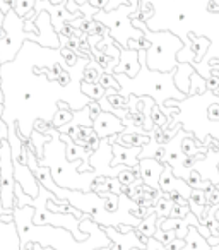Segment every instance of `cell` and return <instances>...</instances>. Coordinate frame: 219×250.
<instances>
[{
    "instance_id": "obj_2",
    "label": "cell",
    "mask_w": 219,
    "mask_h": 250,
    "mask_svg": "<svg viewBox=\"0 0 219 250\" xmlns=\"http://www.w3.org/2000/svg\"><path fill=\"white\" fill-rule=\"evenodd\" d=\"M93 129L100 139H104V137H110V134L115 136V134L125 132V124L117 115L110 113V111H101L96 120L93 122Z\"/></svg>"
},
{
    "instance_id": "obj_17",
    "label": "cell",
    "mask_w": 219,
    "mask_h": 250,
    "mask_svg": "<svg viewBox=\"0 0 219 250\" xmlns=\"http://www.w3.org/2000/svg\"><path fill=\"white\" fill-rule=\"evenodd\" d=\"M52 197H53V195H52ZM52 197L46 201V209H48V211L59 212V214H74L76 218H79V219L82 218V214H80L79 211H76V209H74L67 201H63L62 204H55V202L52 201ZM55 197H57V195H55Z\"/></svg>"
},
{
    "instance_id": "obj_30",
    "label": "cell",
    "mask_w": 219,
    "mask_h": 250,
    "mask_svg": "<svg viewBox=\"0 0 219 250\" xmlns=\"http://www.w3.org/2000/svg\"><path fill=\"white\" fill-rule=\"evenodd\" d=\"M53 81H55L57 84H60V86H69L70 81H72V79H70V74L67 72V70H63V69H62L59 74H57L55 79H53Z\"/></svg>"
},
{
    "instance_id": "obj_49",
    "label": "cell",
    "mask_w": 219,
    "mask_h": 250,
    "mask_svg": "<svg viewBox=\"0 0 219 250\" xmlns=\"http://www.w3.org/2000/svg\"><path fill=\"white\" fill-rule=\"evenodd\" d=\"M0 103H4V91L0 89Z\"/></svg>"
},
{
    "instance_id": "obj_50",
    "label": "cell",
    "mask_w": 219,
    "mask_h": 250,
    "mask_svg": "<svg viewBox=\"0 0 219 250\" xmlns=\"http://www.w3.org/2000/svg\"><path fill=\"white\" fill-rule=\"evenodd\" d=\"M0 184H2V177H0Z\"/></svg>"
},
{
    "instance_id": "obj_14",
    "label": "cell",
    "mask_w": 219,
    "mask_h": 250,
    "mask_svg": "<svg viewBox=\"0 0 219 250\" xmlns=\"http://www.w3.org/2000/svg\"><path fill=\"white\" fill-rule=\"evenodd\" d=\"M50 136H45V134H40V132H33L31 139H29V143H31V149L33 153H35V156L38 158L40 161L43 160V156H45V146L50 143Z\"/></svg>"
},
{
    "instance_id": "obj_19",
    "label": "cell",
    "mask_w": 219,
    "mask_h": 250,
    "mask_svg": "<svg viewBox=\"0 0 219 250\" xmlns=\"http://www.w3.org/2000/svg\"><path fill=\"white\" fill-rule=\"evenodd\" d=\"M156 221H158V216H156V212H153L151 216H147L146 219H142V221L137 225V228L136 229H139L140 233H144L146 236H154L156 235V229H158V225H156Z\"/></svg>"
},
{
    "instance_id": "obj_6",
    "label": "cell",
    "mask_w": 219,
    "mask_h": 250,
    "mask_svg": "<svg viewBox=\"0 0 219 250\" xmlns=\"http://www.w3.org/2000/svg\"><path fill=\"white\" fill-rule=\"evenodd\" d=\"M171 168H173L171 165H166V167H164V171L159 177V188L166 192V194L168 192H178V194H181L185 199H188V195L192 194L190 185H188L187 182L180 180V178L177 180V178L171 175Z\"/></svg>"
},
{
    "instance_id": "obj_25",
    "label": "cell",
    "mask_w": 219,
    "mask_h": 250,
    "mask_svg": "<svg viewBox=\"0 0 219 250\" xmlns=\"http://www.w3.org/2000/svg\"><path fill=\"white\" fill-rule=\"evenodd\" d=\"M181 153H183L185 156H195L197 153H200V151H199L197 147H195L194 137L185 136V139L181 141Z\"/></svg>"
},
{
    "instance_id": "obj_22",
    "label": "cell",
    "mask_w": 219,
    "mask_h": 250,
    "mask_svg": "<svg viewBox=\"0 0 219 250\" xmlns=\"http://www.w3.org/2000/svg\"><path fill=\"white\" fill-rule=\"evenodd\" d=\"M35 5H36V0H16L12 11H14L21 19H24L26 16L35 9Z\"/></svg>"
},
{
    "instance_id": "obj_8",
    "label": "cell",
    "mask_w": 219,
    "mask_h": 250,
    "mask_svg": "<svg viewBox=\"0 0 219 250\" xmlns=\"http://www.w3.org/2000/svg\"><path fill=\"white\" fill-rule=\"evenodd\" d=\"M185 242H187V245L183 247V250H211V245H209L207 240L202 238V235L199 233V229L195 228V226H192V228H188V233L187 236H185Z\"/></svg>"
},
{
    "instance_id": "obj_29",
    "label": "cell",
    "mask_w": 219,
    "mask_h": 250,
    "mask_svg": "<svg viewBox=\"0 0 219 250\" xmlns=\"http://www.w3.org/2000/svg\"><path fill=\"white\" fill-rule=\"evenodd\" d=\"M188 212H190V206L173 204V208H171V218H180V219H185V218H187Z\"/></svg>"
},
{
    "instance_id": "obj_12",
    "label": "cell",
    "mask_w": 219,
    "mask_h": 250,
    "mask_svg": "<svg viewBox=\"0 0 219 250\" xmlns=\"http://www.w3.org/2000/svg\"><path fill=\"white\" fill-rule=\"evenodd\" d=\"M188 38L192 40V53L195 55V62H202V57L205 55L211 42L205 36H195L194 33H188Z\"/></svg>"
},
{
    "instance_id": "obj_44",
    "label": "cell",
    "mask_w": 219,
    "mask_h": 250,
    "mask_svg": "<svg viewBox=\"0 0 219 250\" xmlns=\"http://www.w3.org/2000/svg\"><path fill=\"white\" fill-rule=\"evenodd\" d=\"M5 38H7V29L0 24V42H4Z\"/></svg>"
},
{
    "instance_id": "obj_16",
    "label": "cell",
    "mask_w": 219,
    "mask_h": 250,
    "mask_svg": "<svg viewBox=\"0 0 219 250\" xmlns=\"http://www.w3.org/2000/svg\"><path fill=\"white\" fill-rule=\"evenodd\" d=\"M80 89H82V93L86 94V98H91V101H100L106 96V89H104L100 83L87 84L82 81V83H80Z\"/></svg>"
},
{
    "instance_id": "obj_32",
    "label": "cell",
    "mask_w": 219,
    "mask_h": 250,
    "mask_svg": "<svg viewBox=\"0 0 219 250\" xmlns=\"http://www.w3.org/2000/svg\"><path fill=\"white\" fill-rule=\"evenodd\" d=\"M87 110H89V118L91 120H96V117L101 113V104H100V101H89V106H87Z\"/></svg>"
},
{
    "instance_id": "obj_35",
    "label": "cell",
    "mask_w": 219,
    "mask_h": 250,
    "mask_svg": "<svg viewBox=\"0 0 219 250\" xmlns=\"http://www.w3.org/2000/svg\"><path fill=\"white\" fill-rule=\"evenodd\" d=\"M207 118L211 122H219V104L214 103L207 108Z\"/></svg>"
},
{
    "instance_id": "obj_28",
    "label": "cell",
    "mask_w": 219,
    "mask_h": 250,
    "mask_svg": "<svg viewBox=\"0 0 219 250\" xmlns=\"http://www.w3.org/2000/svg\"><path fill=\"white\" fill-rule=\"evenodd\" d=\"M194 79H195V83H194V86L190 84L188 93L190 94H202L205 89H207V87H205V81H202V77L197 76V74H194Z\"/></svg>"
},
{
    "instance_id": "obj_3",
    "label": "cell",
    "mask_w": 219,
    "mask_h": 250,
    "mask_svg": "<svg viewBox=\"0 0 219 250\" xmlns=\"http://www.w3.org/2000/svg\"><path fill=\"white\" fill-rule=\"evenodd\" d=\"M139 57H140V52H137V50L120 46V62H119V65L113 69L112 74H127L130 79L137 77V74H139V70H140Z\"/></svg>"
},
{
    "instance_id": "obj_4",
    "label": "cell",
    "mask_w": 219,
    "mask_h": 250,
    "mask_svg": "<svg viewBox=\"0 0 219 250\" xmlns=\"http://www.w3.org/2000/svg\"><path fill=\"white\" fill-rule=\"evenodd\" d=\"M112 151L115 154V160L110 161V167H117V165L123 163L127 167L139 170V156L142 154V147H123L119 143L112 144Z\"/></svg>"
},
{
    "instance_id": "obj_13",
    "label": "cell",
    "mask_w": 219,
    "mask_h": 250,
    "mask_svg": "<svg viewBox=\"0 0 219 250\" xmlns=\"http://www.w3.org/2000/svg\"><path fill=\"white\" fill-rule=\"evenodd\" d=\"M104 103H108V106L113 110H122V108L129 106V98L123 96V94H119V91L115 89H106V96L103 98Z\"/></svg>"
},
{
    "instance_id": "obj_38",
    "label": "cell",
    "mask_w": 219,
    "mask_h": 250,
    "mask_svg": "<svg viewBox=\"0 0 219 250\" xmlns=\"http://www.w3.org/2000/svg\"><path fill=\"white\" fill-rule=\"evenodd\" d=\"M202 154L199 156V154H195V156H185V160H183V163H181V167L183 168H187V170H190L192 167L195 165V161H199V160H202Z\"/></svg>"
},
{
    "instance_id": "obj_7",
    "label": "cell",
    "mask_w": 219,
    "mask_h": 250,
    "mask_svg": "<svg viewBox=\"0 0 219 250\" xmlns=\"http://www.w3.org/2000/svg\"><path fill=\"white\" fill-rule=\"evenodd\" d=\"M33 175H35L36 182H38L41 187H45L48 192H57L55 195L59 199H67L70 194H72V192L63 190V188L57 187V184L52 180V177H50V175H52V170H50L48 167H41V165H40L38 168H35V170H33Z\"/></svg>"
},
{
    "instance_id": "obj_24",
    "label": "cell",
    "mask_w": 219,
    "mask_h": 250,
    "mask_svg": "<svg viewBox=\"0 0 219 250\" xmlns=\"http://www.w3.org/2000/svg\"><path fill=\"white\" fill-rule=\"evenodd\" d=\"M151 122H153V125H156V127H161V129H168L170 125H168V117H164L163 111H159V108L158 106H153V111H151Z\"/></svg>"
},
{
    "instance_id": "obj_46",
    "label": "cell",
    "mask_w": 219,
    "mask_h": 250,
    "mask_svg": "<svg viewBox=\"0 0 219 250\" xmlns=\"http://www.w3.org/2000/svg\"><path fill=\"white\" fill-rule=\"evenodd\" d=\"M212 151H219V139L212 141Z\"/></svg>"
},
{
    "instance_id": "obj_34",
    "label": "cell",
    "mask_w": 219,
    "mask_h": 250,
    "mask_svg": "<svg viewBox=\"0 0 219 250\" xmlns=\"http://www.w3.org/2000/svg\"><path fill=\"white\" fill-rule=\"evenodd\" d=\"M185 245H187L185 238H175L173 242H170L166 247H164V250H181Z\"/></svg>"
},
{
    "instance_id": "obj_37",
    "label": "cell",
    "mask_w": 219,
    "mask_h": 250,
    "mask_svg": "<svg viewBox=\"0 0 219 250\" xmlns=\"http://www.w3.org/2000/svg\"><path fill=\"white\" fill-rule=\"evenodd\" d=\"M166 154H168V151L164 149V147H159V149L153 154V160H156L158 163H161V165H166Z\"/></svg>"
},
{
    "instance_id": "obj_21",
    "label": "cell",
    "mask_w": 219,
    "mask_h": 250,
    "mask_svg": "<svg viewBox=\"0 0 219 250\" xmlns=\"http://www.w3.org/2000/svg\"><path fill=\"white\" fill-rule=\"evenodd\" d=\"M151 46H153V42H151V38L147 35H142L139 38L127 42V48L137 50V52H147V50H151Z\"/></svg>"
},
{
    "instance_id": "obj_48",
    "label": "cell",
    "mask_w": 219,
    "mask_h": 250,
    "mask_svg": "<svg viewBox=\"0 0 219 250\" xmlns=\"http://www.w3.org/2000/svg\"><path fill=\"white\" fill-rule=\"evenodd\" d=\"M2 115H4V103H0V118H2Z\"/></svg>"
},
{
    "instance_id": "obj_15",
    "label": "cell",
    "mask_w": 219,
    "mask_h": 250,
    "mask_svg": "<svg viewBox=\"0 0 219 250\" xmlns=\"http://www.w3.org/2000/svg\"><path fill=\"white\" fill-rule=\"evenodd\" d=\"M188 206L194 211V214L199 218V209L205 208L207 204V195L204 190H199V188H192V194L188 195Z\"/></svg>"
},
{
    "instance_id": "obj_26",
    "label": "cell",
    "mask_w": 219,
    "mask_h": 250,
    "mask_svg": "<svg viewBox=\"0 0 219 250\" xmlns=\"http://www.w3.org/2000/svg\"><path fill=\"white\" fill-rule=\"evenodd\" d=\"M33 129H35L36 132H40V134H45V136H52V132L55 130V129H53L52 122L41 120V118H38V120L35 122V125H33Z\"/></svg>"
},
{
    "instance_id": "obj_39",
    "label": "cell",
    "mask_w": 219,
    "mask_h": 250,
    "mask_svg": "<svg viewBox=\"0 0 219 250\" xmlns=\"http://www.w3.org/2000/svg\"><path fill=\"white\" fill-rule=\"evenodd\" d=\"M89 5L96 11H104L110 5V0H89Z\"/></svg>"
},
{
    "instance_id": "obj_43",
    "label": "cell",
    "mask_w": 219,
    "mask_h": 250,
    "mask_svg": "<svg viewBox=\"0 0 219 250\" xmlns=\"http://www.w3.org/2000/svg\"><path fill=\"white\" fill-rule=\"evenodd\" d=\"M117 231L122 233V235H127V233L134 231V226H123V225H117Z\"/></svg>"
},
{
    "instance_id": "obj_9",
    "label": "cell",
    "mask_w": 219,
    "mask_h": 250,
    "mask_svg": "<svg viewBox=\"0 0 219 250\" xmlns=\"http://www.w3.org/2000/svg\"><path fill=\"white\" fill-rule=\"evenodd\" d=\"M192 74H194V69L188 63H178V69L175 70V83H177V87L183 94H187L188 89H190V79H188V76H192Z\"/></svg>"
},
{
    "instance_id": "obj_11",
    "label": "cell",
    "mask_w": 219,
    "mask_h": 250,
    "mask_svg": "<svg viewBox=\"0 0 219 250\" xmlns=\"http://www.w3.org/2000/svg\"><path fill=\"white\" fill-rule=\"evenodd\" d=\"M57 106H59V111H57L55 117L52 118V125H53V129H60V127H63V125H67V124H69V122L74 118L72 110H70V106L65 103V101L59 100V101H57Z\"/></svg>"
},
{
    "instance_id": "obj_47",
    "label": "cell",
    "mask_w": 219,
    "mask_h": 250,
    "mask_svg": "<svg viewBox=\"0 0 219 250\" xmlns=\"http://www.w3.org/2000/svg\"><path fill=\"white\" fill-rule=\"evenodd\" d=\"M185 19H187V14H183V12H180V14H178V21L183 22Z\"/></svg>"
},
{
    "instance_id": "obj_10",
    "label": "cell",
    "mask_w": 219,
    "mask_h": 250,
    "mask_svg": "<svg viewBox=\"0 0 219 250\" xmlns=\"http://www.w3.org/2000/svg\"><path fill=\"white\" fill-rule=\"evenodd\" d=\"M149 137L146 134H129V132H122L117 136V143L123 147H144L149 143Z\"/></svg>"
},
{
    "instance_id": "obj_23",
    "label": "cell",
    "mask_w": 219,
    "mask_h": 250,
    "mask_svg": "<svg viewBox=\"0 0 219 250\" xmlns=\"http://www.w3.org/2000/svg\"><path fill=\"white\" fill-rule=\"evenodd\" d=\"M171 208H173V204H171V201L168 197H159L156 201V204H154V212H156L158 219H164L166 216L171 214Z\"/></svg>"
},
{
    "instance_id": "obj_40",
    "label": "cell",
    "mask_w": 219,
    "mask_h": 250,
    "mask_svg": "<svg viewBox=\"0 0 219 250\" xmlns=\"http://www.w3.org/2000/svg\"><path fill=\"white\" fill-rule=\"evenodd\" d=\"M0 141H9V125L0 118Z\"/></svg>"
},
{
    "instance_id": "obj_36",
    "label": "cell",
    "mask_w": 219,
    "mask_h": 250,
    "mask_svg": "<svg viewBox=\"0 0 219 250\" xmlns=\"http://www.w3.org/2000/svg\"><path fill=\"white\" fill-rule=\"evenodd\" d=\"M205 195H207V204L209 206H218L219 204V188L218 187H214L209 194H205Z\"/></svg>"
},
{
    "instance_id": "obj_20",
    "label": "cell",
    "mask_w": 219,
    "mask_h": 250,
    "mask_svg": "<svg viewBox=\"0 0 219 250\" xmlns=\"http://www.w3.org/2000/svg\"><path fill=\"white\" fill-rule=\"evenodd\" d=\"M98 83L101 84V86L104 87V89H115V91H122V84L119 83V79L115 77V74L112 72H101L100 79H98Z\"/></svg>"
},
{
    "instance_id": "obj_45",
    "label": "cell",
    "mask_w": 219,
    "mask_h": 250,
    "mask_svg": "<svg viewBox=\"0 0 219 250\" xmlns=\"http://www.w3.org/2000/svg\"><path fill=\"white\" fill-rule=\"evenodd\" d=\"M22 98H24L26 101H29L33 98V93H31V91H24V93H22Z\"/></svg>"
},
{
    "instance_id": "obj_51",
    "label": "cell",
    "mask_w": 219,
    "mask_h": 250,
    "mask_svg": "<svg viewBox=\"0 0 219 250\" xmlns=\"http://www.w3.org/2000/svg\"><path fill=\"white\" fill-rule=\"evenodd\" d=\"M218 188H219V185H218Z\"/></svg>"
},
{
    "instance_id": "obj_5",
    "label": "cell",
    "mask_w": 219,
    "mask_h": 250,
    "mask_svg": "<svg viewBox=\"0 0 219 250\" xmlns=\"http://www.w3.org/2000/svg\"><path fill=\"white\" fill-rule=\"evenodd\" d=\"M166 165L158 163L156 160H147V158L140 160L139 161V170H140V177H142L144 184L149 185V187L154 188V190H161L159 188V177L164 171V167H166Z\"/></svg>"
},
{
    "instance_id": "obj_31",
    "label": "cell",
    "mask_w": 219,
    "mask_h": 250,
    "mask_svg": "<svg viewBox=\"0 0 219 250\" xmlns=\"http://www.w3.org/2000/svg\"><path fill=\"white\" fill-rule=\"evenodd\" d=\"M62 57H65V60L67 62H69V65L72 67V65H76L77 63V59H79V57H77V53L74 52V50H70V48H62Z\"/></svg>"
},
{
    "instance_id": "obj_1",
    "label": "cell",
    "mask_w": 219,
    "mask_h": 250,
    "mask_svg": "<svg viewBox=\"0 0 219 250\" xmlns=\"http://www.w3.org/2000/svg\"><path fill=\"white\" fill-rule=\"evenodd\" d=\"M33 221H35V225H46V223H50V225H53V226H62V228L70 229L76 240H86V235L77 229L79 221H80L79 218H76L74 214H59V212L48 211V209H46V202L41 204V209L40 208L35 209V218H33Z\"/></svg>"
},
{
    "instance_id": "obj_41",
    "label": "cell",
    "mask_w": 219,
    "mask_h": 250,
    "mask_svg": "<svg viewBox=\"0 0 219 250\" xmlns=\"http://www.w3.org/2000/svg\"><path fill=\"white\" fill-rule=\"evenodd\" d=\"M205 87H207V89H218L219 87V79L218 77H214V76H209L207 79H205Z\"/></svg>"
},
{
    "instance_id": "obj_18",
    "label": "cell",
    "mask_w": 219,
    "mask_h": 250,
    "mask_svg": "<svg viewBox=\"0 0 219 250\" xmlns=\"http://www.w3.org/2000/svg\"><path fill=\"white\" fill-rule=\"evenodd\" d=\"M101 72H103V69H101V67L98 65L96 62H94L93 57H91L89 65H86V69H84V72H82V81H84V83H87V84L98 83V79H100Z\"/></svg>"
},
{
    "instance_id": "obj_27",
    "label": "cell",
    "mask_w": 219,
    "mask_h": 250,
    "mask_svg": "<svg viewBox=\"0 0 219 250\" xmlns=\"http://www.w3.org/2000/svg\"><path fill=\"white\" fill-rule=\"evenodd\" d=\"M119 195L117 194H106V195H103V206H104V209L106 211H110V212H115L117 211V208H119Z\"/></svg>"
},
{
    "instance_id": "obj_33",
    "label": "cell",
    "mask_w": 219,
    "mask_h": 250,
    "mask_svg": "<svg viewBox=\"0 0 219 250\" xmlns=\"http://www.w3.org/2000/svg\"><path fill=\"white\" fill-rule=\"evenodd\" d=\"M187 184H188V185H192L194 188H200V187H202V178H200V175H199V171H195V170H192V171H190Z\"/></svg>"
},
{
    "instance_id": "obj_42",
    "label": "cell",
    "mask_w": 219,
    "mask_h": 250,
    "mask_svg": "<svg viewBox=\"0 0 219 250\" xmlns=\"http://www.w3.org/2000/svg\"><path fill=\"white\" fill-rule=\"evenodd\" d=\"M207 12L209 14H219V0H209Z\"/></svg>"
}]
</instances>
